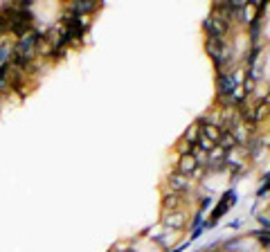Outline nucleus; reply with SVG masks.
I'll use <instances>...</instances> for the list:
<instances>
[{"label":"nucleus","mask_w":270,"mask_h":252,"mask_svg":"<svg viewBox=\"0 0 270 252\" xmlns=\"http://www.w3.org/2000/svg\"><path fill=\"white\" fill-rule=\"evenodd\" d=\"M180 176H185V178H191V176H201L203 173V165L198 162L196 156H182V160H180V169H178Z\"/></svg>","instance_id":"f257e3e1"},{"label":"nucleus","mask_w":270,"mask_h":252,"mask_svg":"<svg viewBox=\"0 0 270 252\" xmlns=\"http://www.w3.org/2000/svg\"><path fill=\"white\" fill-rule=\"evenodd\" d=\"M95 9H97V2H72L68 11L74 14V16H84V14H90Z\"/></svg>","instance_id":"f03ea898"},{"label":"nucleus","mask_w":270,"mask_h":252,"mask_svg":"<svg viewBox=\"0 0 270 252\" xmlns=\"http://www.w3.org/2000/svg\"><path fill=\"white\" fill-rule=\"evenodd\" d=\"M169 183H171V192H174V194L185 192V189H189V178L180 176V173H174V176L169 178Z\"/></svg>","instance_id":"7ed1b4c3"},{"label":"nucleus","mask_w":270,"mask_h":252,"mask_svg":"<svg viewBox=\"0 0 270 252\" xmlns=\"http://www.w3.org/2000/svg\"><path fill=\"white\" fill-rule=\"evenodd\" d=\"M11 54H14V50H11V45L5 41V43L0 45V63H5V61H9V56H11Z\"/></svg>","instance_id":"20e7f679"},{"label":"nucleus","mask_w":270,"mask_h":252,"mask_svg":"<svg viewBox=\"0 0 270 252\" xmlns=\"http://www.w3.org/2000/svg\"><path fill=\"white\" fill-rule=\"evenodd\" d=\"M0 34H2V32H0Z\"/></svg>","instance_id":"39448f33"}]
</instances>
